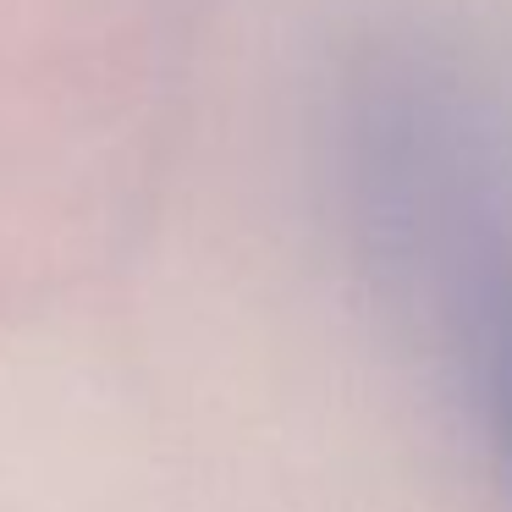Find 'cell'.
Segmentation results:
<instances>
[{"mask_svg":"<svg viewBox=\"0 0 512 512\" xmlns=\"http://www.w3.org/2000/svg\"><path fill=\"white\" fill-rule=\"evenodd\" d=\"M446 270H452V287H457V320H463V336H468V358H474L490 435H496L501 457L512 468V276L474 254H468V265L457 259Z\"/></svg>","mask_w":512,"mask_h":512,"instance_id":"1","label":"cell"}]
</instances>
